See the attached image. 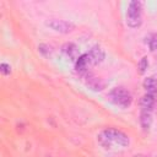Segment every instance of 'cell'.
<instances>
[{"instance_id":"obj_5","label":"cell","mask_w":157,"mask_h":157,"mask_svg":"<svg viewBox=\"0 0 157 157\" xmlns=\"http://www.w3.org/2000/svg\"><path fill=\"white\" fill-rule=\"evenodd\" d=\"M87 54H88V56H90V59H91V63H92L93 65L101 64V63L104 60V58H105V53H104V50H103L99 45L92 47Z\"/></svg>"},{"instance_id":"obj_7","label":"cell","mask_w":157,"mask_h":157,"mask_svg":"<svg viewBox=\"0 0 157 157\" xmlns=\"http://www.w3.org/2000/svg\"><path fill=\"white\" fill-rule=\"evenodd\" d=\"M86 85L93 91H102L104 88V83L102 82V80L91 74L86 75Z\"/></svg>"},{"instance_id":"obj_14","label":"cell","mask_w":157,"mask_h":157,"mask_svg":"<svg viewBox=\"0 0 157 157\" xmlns=\"http://www.w3.org/2000/svg\"><path fill=\"white\" fill-rule=\"evenodd\" d=\"M147 67H148V61H147V58L144 56L139 61V71H140V74H144L147 70Z\"/></svg>"},{"instance_id":"obj_3","label":"cell","mask_w":157,"mask_h":157,"mask_svg":"<svg viewBox=\"0 0 157 157\" xmlns=\"http://www.w3.org/2000/svg\"><path fill=\"white\" fill-rule=\"evenodd\" d=\"M141 23H142L141 2L140 1H131L128 6V11H126V25L131 28H136Z\"/></svg>"},{"instance_id":"obj_8","label":"cell","mask_w":157,"mask_h":157,"mask_svg":"<svg viewBox=\"0 0 157 157\" xmlns=\"http://www.w3.org/2000/svg\"><path fill=\"white\" fill-rule=\"evenodd\" d=\"M156 98H157L156 96H152V94H148V93L144 94L141 97V99H140L141 109L142 110H151L152 112V109L155 107V103H156Z\"/></svg>"},{"instance_id":"obj_15","label":"cell","mask_w":157,"mask_h":157,"mask_svg":"<svg viewBox=\"0 0 157 157\" xmlns=\"http://www.w3.org/2000/svg\"><path fill=\"white\" fill-rule=\"evenodd\" d=\"M0 71H1V74L2 75H10L11 74V66L9 65V64H6V63H2L1 65H0Z\"/></svg>"},{"instance_id":"obj_10","label":"cell","mask_w":157,"mask_h":157,"mask_svg":"<svg viewBox=\"0 0 157 157\" xmlns=\"http://www.w3.org/2000/svg\"><path fill=\"white\" fill-rule=\"evenodd\" d=\"M151 124H152V113H151V110H141V114H140V125H141V128L145 131H147L151 128Z\"/></svg>"},{"instance_id":"obj_16","label":"cell","mask_w":157,"mask_h":157,"mask_svg":"<svg viewBox=\"0 0 157 157\" xmlns=\"http://www.w3.org/2000/svg\"><path fill=\"white\" fill-rule=\"evenodd\" d=\"M156 54H157V53H156Z\"/></svg>"},{"instance_id":"obj_12","label":"cell","mask_w":157,"mask_h":157,"mask_svg":"<svg viewBox=\"0 0 157 157\" xmlns=\"http://www.w3.org/2000/svg\"><path fill=\"white\" fill-rule=\"evenodd\" d=\"M147 44H148V47H150L151 52L157 53V34H155V33H153V34H151V36L148 37Z\"/></svg>"},{"instance_id":"obj_11","label":"cell","mask_w":157,"mask_h":157,"mask_svg":"<svg viewBox=\"0 0 157 157\" xmlns=\"http://www.w3.org/2000/svg\"><path fill=\"white\" fill-rule=\"evenodd\" d=\"M144 88L146 90V93L156 96L157 97V80L155 77H147L144 81Z\"/></svg>"},{"instance_id":"obj_6","label":"cell","mask_w":157,"mask_h":157,"mask_svg":"<svg viewBox=\"0 0 157 157\" xmlns=\"http://www.w3.org/2000/svg\"><path fill=\"white\" fill-rule=\"evenodd\" d=\"M92 63H91V59H90V56H88V54L86 53V54H82V55H80L78 56V59L76 60V63H75V67H76V70L78 71V72H81V74H86L87 72V69H88V66L91 65Z\"/></svg>"},{"instance_id":"obj_4","label":"cell","mask_w":157,"mask_h":157,"mask_svg":"<svg viewBox=\"0 0 157 157\" xmlns=\"http://www.w3.org/2000/svg\"><path fill=\"white\" fill-rule=\"evenodd\" d=\"M45 25H47L50 29H53V31H55V32H58V33H63V34L69 33V32H71V31L75 28L74 23L67 22V21H65V20H58V18L49 20V21L45 22Z\"/></svg>"},{"instance_id":"obj_13","label":"cell","mask_w":157,"mask_h":157,"mask_svg":"<svg viewBox=\"0 0 157 157\" xmlns=\"http://www.w3.org/2000/svg\"><path fill=\"white\" fill-rule=\"evenodd\" d=\"M38 50H39L44 56H49V55L52 54V52H53L52 47L48 45V44H39V45H38Z\"/></svg>"},{"instance_id":"obj_9","label":"cell","mask_w":157,"mask_h":157,"mask_svg":"<svg viewBox=\"0 0 157 157\" xmlns=\"http://www.w3.org/2000/svg\"><path fill=\"white\" fill-rule=\"evenodd\" d=\"M61 49H63V53L67 58H70L72 60H77L78 59V49L74 43H65Z\"/></svg>"},{"instance_id":"obj_1","label":"cell","mask_w":157,"mask_h":157,"mask_svg":"<svg viewBox=\"0 0 157 157\" xmlns=\"http://www.w3.org/2000/svg\"><path fill=\"white\" fill-rule=\"evenodd\" d=\"M97 141L104 150H113L115 146L126 147L130 144L129 136L121 130L114 128H107L102 130L97 136Z\"/></svg>"},{"instance_id":"obj_2","label":"cell","mask_w":157,"mask_h":157,"mask_svg":"<svg viewBox=\"0 0 157 157\" xmlns=\"http://www.w3.org/2000/svg\"><path fill=\"white\" fill-rule=\"evenodd\" d=\"M108 97H109V99L114 104H117V105H119L121 108H128L131 104V102H132V97H131L130 92L126 88H124V87H115V88H113L109 92Z\"/></svg>"}]
</instances>
